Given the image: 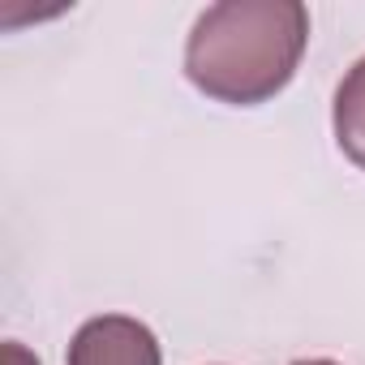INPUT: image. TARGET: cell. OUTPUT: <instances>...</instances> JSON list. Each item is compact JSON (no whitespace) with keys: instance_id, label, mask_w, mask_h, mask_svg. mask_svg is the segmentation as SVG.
I'll use <instances>...</instances> for the list:
<instances>
[{"instance_id":"obj_3","label":"cell","mask_w":365,"mask_h":365,"mask_svg":"<svg viewBox=\"0 0 365 365\" xmlns=\"http://www.w3.org/2000/svg\"><path fill=\"white\" fill-rule=\"evenodd\" d=\"M331 125H335L339 150L365 172V56L344 73V82H339V91H335Z\"/></svg>"},{"instance_id":"obj_2","label":"cell","mask_w":365,"mask_h":365,"mask_svg":"<svg viewBox=\"0 0 365 365\" xmlns=\"http://www.w3.org/2000/svg\"><path fill=\"white\" fill-rule=\"evenodd\" d=\"M69 365H163L159 339L129 314H99L69 339Z\"/></svg>"},{"instance_id":"obj_5","label":"cell","mask_w":365,"mask_h":365,"mask_svg":"<svg viewBox=\"0 0 365 365\" xmlns=\"http://www.w3.org/2000/svg\"><path fill=\"white\" fill-rule=\"evenodd\" d=\"M292 365H339V361H327V356H309V361H292Z\"/></svg>"},{"instance_id":"obj_4","label":"cell","mask_w":365,"mask_h":365,"mask_svg":"<svg viewBox=\"0 0 365 365\" xmlns=\"http://www.w3.org/2000/svg\"><path fill=\"white\" fill-rule=\"evenodd\" d=\"M5 365H39V361H35V352H26L18 339H9V344H5Z\"/></svg>"},{"instance_id":"obj_1","label":"cell","mask_w":365,"mask_h":365,"mask_svg":"<svg viewBox=\"0 0 365 365\" xmlns=\"http://www.w3.org/2000/svg\"><path fill=\"white\" fill-rule=\"evenodd\" d=\"M309 43L301 0H224L211 5L185 43V78L220 103L254 108L275 99Z\"/></svg>"}]
</instances>
